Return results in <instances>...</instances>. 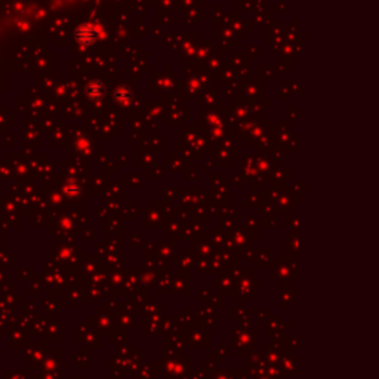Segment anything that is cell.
Segmentation results:
<instances>
[{
  "label": "cell",
  "mask_w": 379,
  "mask_h": 379,
  "mask_svg": "<svg viewBox=\"0 0 379 379\" xmlns=\"http://www.w3.org/2000/svg\"><path fill=\"white\" fill-rule=\"evenodd\" d=\"M76 39L82 45H92L98 39V30L94 26H82L76 30Z\"/></svg>",
  "instance_id": "obj_1"
},
{
  "label": "cell",
  "mask_w": 379,
  "mask_h": 379,
  "mask_svg": "<svg viewBox=\"0 0 379 379\" xmlns=\"http://www.w3.org/2000/svg\"><path fill=\"white\" fill-rule=\"evenodd\" d=\"M104 92H105V91H104V85H102L101 80L92 82V83L88 86V89H86L88 96H89L91 99H95V101L101 99V98L104 96Z\"/></svg>",
  "instance_id": "obj_2"
},
{
  "label": "cell",
  "mask_w": 379,
  "mask_h": 379,
  "mask_svg": "<svg viewBox=\"0 0 379 379\" xmlns=\"http://www.w3.org/2000/svg\"><path fill=\"white\" fill-rule=\"evenodd\" d=\"M132 98V92L127 88H120L116 92V101L117 102H127Z\"/></svg>",
  "instance_id": "obj_3"
}]
</instances>
